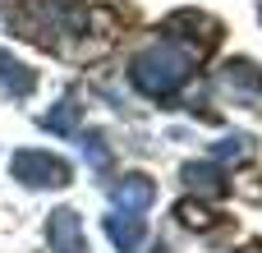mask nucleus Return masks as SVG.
<instances>
[{
  "mask_svg": "<svg viewBox=\"0 0 262 253\" xmlns=\"http://www.w3.org/2000/svg\"><path fill=\"white\" fill-rule=\"evenodd\" d=\"M193 51L184 46V41H175V37H166V41H152L147 51H138L134 55V69H129V83L143 92V97H152V101H166V97H175L184 83H189V74H193Z\"/></svg>",
  "mask_w": 262,
  "mask_h": 253,
  "instance_id": "f257e3e1",
  "label": "nucleus"
},
{
  "mask_svg": "<svg viewBox=\"0 0 262 253\" xmlns=\"http://www.w3.org/2000/svg\"><path fill=\"white\" fill-rule=\"evenodd\" d=\"M9 23L28 41H37L46 51H64V41L83 32L88 9L78 0H23V5L9 9Z\"/></svg>",
  "mask_w": 262,
  "mask_h": 253,
  "instance_id": "f03ea898",
  "label": "nucleus"
},
{
  "mask_svg": "<svg viewBox=\"0 0 262 253\" xmlns=\"http://www.w3.org/2000/svg\"><path fill=\"white\" fill-rule=\"evenodd\" d=\"M9 175L28 189H64L69 184V161L51 157V152H37V147H23L9 157Z\"/></svg>",
  "mask_w": 262,
  "mask_h": 253,
  "instance_id": "7ed1b4c3",
  "label": "nucleus"
},
{
  "mask_svg": "<svg viewBox=\"0 0 262 253\" xmlns=\"http://www.w3.org/2000/svg\"><path fill=\"white\" fill-rule=\"evenodd\" d=\"M46 244H51V253H88L83 221H78V212H74V207L51 212V221H46Z\"/></svg>",
  "mask_w": 262,
  "mask_h": 253,
  "instance_id": "20e7f679",
  "label": "nucleus"
},
{
  "mask_svg": "<svg viewBox=\"0 0 262 253\" xmlns=\"http://www.w3.org/2000/svg\"><path fill=\"white\" fill-rule=\"evenodd\" d=\"M111 198H115V207H120L124 217H138V212H147V207H152L157 184H152L147 175H124V180L111 189Z\"/></svg>",
  "mask_w": 262,
  "mask_h": 253,
  "instance_id": "39448f33",
  "label": "nucleus"
},
{
  "mask_svg": "<svg viewBox=\"0 0 262 253\" xmlns=\"http://www.w3.org/2000/svg\"><path fill=\"white\" fill-rule=\"evenodd\" d=\"M221 78H226V88L235 97H262V69L253 60H230Z\"/></svg>",
  "mask_w": 262,
  "mask_h": 253,
  "instance_id": "423d86ee",
  "label": "nucleus"
},
{
  "mask_svg": "<svg viewBox=\"0 0 262 253\" xmlns=\"http://www.w3.org/2000/svg\"><path fill=\"white\" fill-rule=\"evenodd\" d=\"M106 235H111V244H115L120 253L143 249V221H138V217H124V212L106 217Z\"/></svg>",
  "mask_w": 262,
  "mask_h": 253,
  "instance_id": "0eeeda50",
  "label": "nucleus"
},
{
  "mask_svg": "<svg viewBox=\"0 0 262 253\" xmlns=\"http://www.w3.org/2000/svg\"><path fill=\"white\" fill-rule=\"evenodd\" d=\"M0 88L14 92V97H28V92L37 88V74H32L28 65H18L9 51H0Z\"/></svg>",
  "mask_w": 262,
  "mask_h": 253,
  "instance_id": "6e6552de",
  "label": "nucleus"
},
{
  "mask_svg": "<svg viewBox=\"0 0 262 253\" xmlns=\"http://www.w3.org/2000/svg\"><path fill=\"white\" fill-rule=\"evenodd\" d=\"M184 184L198 189V194H226V175H221L216 166H207V161H203V166L189 161V166H184Z\"/></svg>",
  "mask_w": 262,
  "mask_h": 253,
  "instance_id": "1a4fd4ad",
  "label": "nucleus"
},
{
  "mask_svg": "<svg viewBox=\"0 0 262 253\" xmlns=\"http://www.w3.org/2000/svg\"><path fill=\"white\" fill-rule=\"evenodd\" d=\"M41 124H46L51 134H74V129H78V106H74V101H60L55 111H46Z\"/></svg>",
  "mask_w": 262,
  "mask_h": 253,
  "instance_id": "9d476101",
  "label": "nucleus"
},
{
  "mask_svg": "<svg viewBox=\"0 0 262 253\" xmlns=\"http://www.w3.org/2000/svg\"><path fill=\"white\" fill-rule=\"evenodd\" d=\"M249 152H253V138H244V134H235V138H221V143L212 147V157H216V161H230V157H235V161H244Z\"/></svg>",
  "mask_w": 262,
  "mask_h": 253,
  "instance_id": "9b49d317",
  "label": "nucleus"
},
{
  "mask_svg": "<svg viewBox=\"0 0 262 253\" xmlns=\"http://www.w3.org/2000/svg\"><path fill=\"white\" fill-rule=\"evenodd\" d=\"M175 212H180V221H184V226H207V212H203V207H193V203H180Z\"/></svg>",
  "mask_w": 262,
  "mask_h": 253,
  "instance_id": "f8f14e48",
  "label": "nucleus"
},
{
  "mask_svg": "<svg viewBox=\"0 0 262 253\" xmlns=\"http://www.w3.org/2000/svg\"><path fill=\"white\" fill-rule=\"evenodd\" d=\"M152 253H170V249H166V244H161V249H152Z\"/></svg>",
  "mask_w": 262,
  "mask_h": 253,
  "instance_id": "ddd939ff",
  "label": "nucleus"
}]
</instances>
